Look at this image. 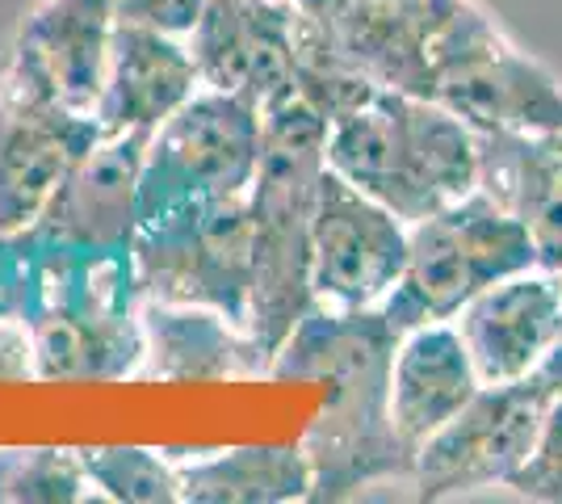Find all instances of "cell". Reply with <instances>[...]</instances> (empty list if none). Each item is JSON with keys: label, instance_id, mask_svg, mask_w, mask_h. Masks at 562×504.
<instances>
[{"label": "cell", "instance_id": "cell-1", "mask_svg": "<svg viewBox=\"0 0 562 504\" xmlns=\"http://www.w3.org/2000/svg\"><path fill=\"white\" fill-rule=\"evenodd\" d=\"M395 345L398 333L378 307H311L269 361V379L328 383V404L303 433L311 501L340 504L382 483H412L416 450L391 421Z\"/></svg>", "mask_w": 562, "mask_h": 504}, {"label": "cell", "instance_id": "cell-2", "mask_svg": "<svg viewBox=\"0 0 562 504\" xmlns=\"http://www.w3.org/2000/svg\"><path fill=\"white\" fill-rule=\"evenodd\" d=\"M25 261L22 320L43 383H122L143 366V294L131 253H71L13 236Z\"/></svg>", "mask_w": 562, "mask_h": 504}, {"label": "cell", "instance_id": "cell-3", "mask_svg": "<svg viewBox=\"0 0 562 504\" xmlns=\"http://www.w3.org/2000/svg\"><path fill=\"white\" fill-rule=\"evenodd\" d=\"M467 0H294V97L336 122L378 89L428 97V51Z\"/></svg>", "mask_w": 562, "mask_h": 504}, {"label": "cell", "instance_id": "cell-4", "mask_svg": "<svg viewBox=\"0 0 562 504\" xmlns=\"http://www.w3.org/2000/svg\"><path fill=\"white\" fill-rule=\"evenodd\" d=\"M324 156L407 227L479 190V135L432 97L378 89L331 122Z\"/></svg>", "mask_w": 562, "mask_h": 504}, {"label": "cell", "instance_id": "cell-5", "mask_svg": "<svg viewBox=\"0 0 562 504\" xmlns=\"http://www.w3.org/2000/svg\"><path fill=\"white\" fill-rule=\"evenodd\" d=\"M328 122L299 97L265 114V144L248 219H252V315L248 333L273 361L311 307V219L328 168Z\"/></svg>", "mask_w": 562, "mask_h": 504}, {"label": "cell", "instance_id": "cell-6", "mask_svg": "<svg viewBox=\"0 0 562 504\" xmlns=\"http://www.w3.org/2000/svg\"><path fill=\"white\" fill-rule=\"evenodd\" d=\"M533 265L538 244L525 223L474 190L446 211L412 223L407 265L378 312L398 336L424 324H446L474 294Z\"/></svg>", "mask_w": 562, "mask_h": 504}, {"label": "cell", "instance_id": "cell-7", "mask_svg": "<svg viewBox=\"0 0 562 504\" xmlns=\"http://www.w3.org/2000/svg\"><path fill=\"white\" fill-rule=\"evenodd\" d=\"M260 144L265 114L257 105L202 85L147 139L139 223L248 198L260 168Z\"/></svg>", "mask_w": 562, "mask_h": 504}, {"label": "cell", "instance_id": "cell-8", "mask_svg": "<svg viewBox=\"0 0 562 504\" xmlns=\"http://www.w3.org/2000/svg\"><path fill=\"white\" fill-rule=\"evenodd\" d=\"M428 97L474 131H562V80L474 0L428 51Z\"/></svg>", "mask_w": 562, "mask_h": 504}, {"label": "cell", "instance_id": "cell-9", "mask_svg": "<svg viewBox=\"0 0 562 504\" xmlns=\"http://www.w3.org/2000/svg\"><path fill=\"white\" fill-rule=\"evenodd\" d=\"M143 299L198 303L248 328L252 315V219L248 198L147 219L131 244Z\"/></svg>", "mask_w": 562, "mask_h": 504}, {"label": "cell", "instance_id": "cell-10", "mask_svg": "<svg viewBox=\"0 0 562 504\" xmlns=\"http://www.w3.org/2000/svg\"><path fill=\"white\" fill-rule=\"evenodd\" d=\"M105 135L97 114L71 110L22 55L0 68V240L43 215L68 168Z\"/></svg>", "mask_w": 562, "mask_h": 504}, {"label": "cell", "instance_id": "cell-11", "mask_svg": "<svg viewBox=\"0 0 562 504\" xmlns=\"http://www.w3.org/2000/svg\"><path fill=\"white\" fill-rule=\"evenodd\" d=\"M550 395L533 379L479 387V395L416 450V501H458L483 488H508L538 446Z\"/></svg>", "mask_w": 562, "mask_h": 504}, {"label": "cell", "instance_id": "cell-12", "mask_svg": "<svg viewBox=\"0 0 562 504\" xmlns=\"http://www.w3.org/2000/svg\"><path fill=\"white\" fill-rule=\"evenodd\" d=\"M407 223L324 168L311 219V294L328 312L378 307L407 265Z\"/></svg>", "mask_w": 562, "mask_h": 504}, {"label": "cell", "instance_id": "cell-13", "mask_svg": "<svg viewBox=\"0 0 562 504\" xmlns=\"http://www.w3.org/2000/svg\"><path fill=\"white\" fill-rule=\"evenodd\" d=\"M143 131H105L55 186L43 215L22 240L71 253H131L139 232V177L147 156Z\"/></svg>", "mask_w": 562, "mask_h": 504}, {"label": "cell", "instance_id": "cell-14", "mask_svg": "<svg viewBox=\"0 0 562 504\" xmlns=\"http://www.w3.org/2000/svg\"><path fill=\"white\" fill-rule=\"evenodd\" d=\"M186 43L206 89L260 114L294 101V0H206Z\"/></svg>", "mask_w": 562, "mask_h": 504}, {"label": "cell", "instance_id": "cell-15", "mask_svg": "<svg viewBox=\"0 0 562 504\" xmlns=\"http://www.w3.org/2000/svg\"><path fill=\"white\" fill-rule=\"evenodd\" d=\"M453 328L483 387L529 379L562 328V273L541 265L520 269L474 294L453 315Z\"/></svg>", "mask_w": 562, "mask_h": 504}, {"label": "cell", "instance_id": "cell-16", "mask_svg": "<svg viewBox=\"0 0 562 504\" xmlns=\"http://www.w3.org/2000/svg\"><path fill=\"white\" fill-rule=\"evenodd\" d=\"M143 383H239L269 379V358L244 324L198 303L143 299Z\"/></svg>", "mask_w": 562, "mask_h": 504}, {"label": "cell", "instance_id": "cell-17", "mask_svg": "<svg viewBox=\"0 0 562 504\" xmlns=\"http://www.w3.org/2000/svg\"><path fill=\"white\" fill-rule=\"evenodd\" d=\"M479 193L525 223L541 269L562 273V131H474Z\"/></svg>", "mask_w": 562, "mask_h": 504}, {"label": "cell", "instance_id": "cell-18", "mask_svg": "<svg viewBox=\"0 0 562 504\" xmlns=\"http://www.w3.org/2000/svg\"><path fill=\"white\" fill-rule=\"evenodd\" d=\"M202 89L189 43L147 25L117 22L105 89L97 101V119L105 131H143L151 135L172 119L189 97Z\"/></svg>", "mask_w": 562, "mask_h": 504}, {"label": "cell", "instance_id": "cell-19", "mask_svg": "<svg viewBox=\"0 0 562 504\" xmlns=\"http://www.w3.org/2000/svg\"><path fill=\"white\" fill-rule=\"evenodd\" d=\"M114 30L117 0H43L18 25L13 55H22L71 110L97 114Z\"/></svg>", "mask_w": 562, "mask_h": 504}, {"label": "cell", "instance_id": "cell-20", "mask_svg": "<svg viewBox=\"0 0 562 504\" xmlns=\"http://www.w3.org/2000/svg\"><path fill=\"white\" fill-rule=\"evenodd\" d=\"M479 387L483 379L453 320L398 336L391 358V421L412 450H420L432 433L467 408Z\"/></svg>", "mask_w": 562, "mask_h": 504}, {"label": "cell", "instance_id": "cell-21", "mask_svg": "<svg viewBox=\"0 0 562 504\" xmlns=\"http://www.w3.org/2000/svg\"><path fill=\"white\" fill-rule=\"evenodd\" d=\"M177 458V455H172ZM186 504H294L311 501V458L303 441L235 446L177 458Z\"/></svg>", "mask_w": 562, "mask_h": 504}, {"label": "cell", "instance_id": "cell-22", "mask_svg": "<svg viewBox=\"0 0 562 504\" xmlns=\"http://www.w3.org/2000/svg\"><path fill=\"white\" fill-rule=\"evenodd\" d=\"M97 483L80 450L13 446L0 450V504H85L97 501Z\"/></svg>", "mask_w": 562, "mask_h": 504}, {"label": "cell", "instance_id": "cell-23", "mask_svg": "<svg viewBox=\"0 0 562 504\" xmlns=\"http://www.w3.org/2000/svg\"><path fill=\"white\" fill-rule=\"evenodd\" d=\"M85 471L105 501L117 504H177L181 475L177 458L147 446H80Z\"/></svg>", "mask_w": 562, "mask_h": 504}, {"label": "cell", "instance_id": "cell-24", "mask_svg": "<svg viewBox=\"0 0 562 504\" xmlns=\"http://www.w3.org/2000/svg\"><path fill=\"white\" fill-rule=\"evenodd\" d=\"M520 501H546L562 504V395L550 404L546 421H541L538 446L525 458V467L508 480Z\"/></svg>", "mask_w": 562, "mask_h": 504}, {"label": "cell", "instance_id": "cell-25", "mask_svg": "<svg viewBox=\"0 0 562 504\" xmlns=\"http://www.w3.org/2000/svg\"><path fill=\"white\" fill-rule=\"evenodd\" d=\"M202 9H206V0H117V22L186 38L202 18Z\"/></svg>", "mask_w": 562, "mask_h": 504}, {"label": "cell", "instance_id": "cell-26", "mask_svg": "<svg viewBox=\"0 0 562 504\" xmlns=\"http://www.w3.org/2000/svg\"><path fill=\"white\" fill-rule=\"evenodd\" d=\"M4 379H34V354L22 315L0 312V383Z\"/></svg>", "mask_w": 562, "mask_h": 504}, {"label": "cell", "instance_id": "cell-27", "mask_svg": "<svg viewBox=\"0 0 562 504\" xmlns=\"http://www.w3.org/2000/svg\"><path fill=\"white\" fill-rule=\"evenodd\" d=\"M529 379H533L550 400H559L562 395V328H559V336H554V345H550V354L541 358V366L529 374Z\"/></svg>", "mask_w": 562, "mask_h": 504}]
</instances>
